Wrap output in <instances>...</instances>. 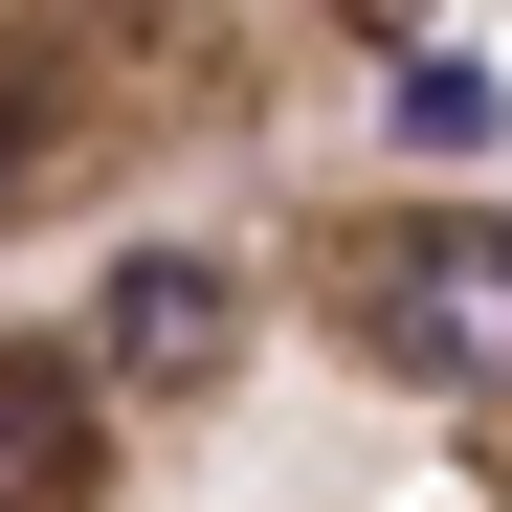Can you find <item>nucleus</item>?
I'll return each mask as SVG.
<instances>
[{
    "mask_svg": "<svg viewBox=\"0 0 512 512\" xmlns=\"http://www.w3.org/2000/svg\"><path fill=\"white\" fill-rule=\"evenodd\" d=\"M0 512H512V201L245 156L45 245Z\"/></svg>",
    "mask_w": 512,
    "mask_h": 512,
    "instance_id": "1",
    "label": "nucleus"
},
{
    "mask_svg": "<svg viewBox=\"0 0 512 512\" xmlns=\"http://www.w3.org/2000/svg\"><path fill=\"white\" fill-rule=\"evenodd\" d=\"M423 45H446V0H0V268L290 156Z\"/></svg>",
    "mask_w": 512,
    "mask_h": 512,
    "instance_id": "2",
    "label": "nucleus"
}]
</instances>
